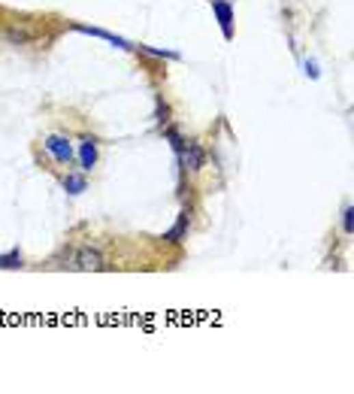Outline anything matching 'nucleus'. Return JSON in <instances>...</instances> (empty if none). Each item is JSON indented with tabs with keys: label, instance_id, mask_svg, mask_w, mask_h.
<instances>
[{
	"label": "nucleus",
	"instance_id": "obj_1",
	"mask_svg": "<svg viewBox=\"0 0 354 394\" xmlns=\"http://www.w3.org/2000/svg\"><path fill=\"white\" fill-rule=\"evenodd\" d=\"M61 267H70V270H85V273H100L106 270V258L100 255V249H91V246H82V249H73L67 255V264Z\"/></svg>",
	"mask_w": 354,
	"mask_h": 394
},
{
	"label": "nucleus",
	"instance_id": "obj_2",
	"mask_svg": "<svg viewBox=\"0 0 354 394\" xmlns=\"http://www.w3.org/2000/svg\"><path fill=\"white\" fill-rule=\"evenodd\" d=\"M3 37L10 40L12 46H31V43H37V40H40V27H33L31 22H12L3 31Z\"/></svg>",
	"mask_w": 354,
	"mask_h": 394
},
{
	"label": "nucleus",
	"instance_id": "obj_3",
	"mask_svg": "<svg viewBox=\"0 0 354 394\" xmlns=\"http://www.w3.org/2000/svg\"><path fill=\"white\" fill-rule=\"evenodd\" d=\"M46 149H49V155H52V158L58 161V164H64V167L73 161V146H70L67 137H58V133L46 137Z\"/></svg>",
	"mask_w": 354,
	"mask_h": 394
},
{
	"label": "nucleus",
	"instance_id": "obj_4",
	"mask_svg": "<svg viewBox=\"0 0 354 394\" xmlns=\"http://www.w3.org/2000/svg\"><path fill=\"white\" fill-rule=\"evenodd\" d=\"M179 161H182V170H200L206 164V152H203L200 143H185V149L179 152Z\"/></svg>",
	"mask_w": 354,
	"mask_h": 394
},
{
	"label": "nucleus",
	"instance_id": "obj_5",
	"mask_svg": "<svg viewBox=\"0 0 354 394\" xmlns=\"http://www.w3.org/2000/svg\"><path fill=\"white\" fill-rule=\"evenodd\" d=\"M209 3H212V12H215L218 25H221L224 40H233V6L228 0H209Z\"/></svg>",
	"mask_w": 354,
	"mask_h": 394
},
{
	"label": "nucleus",
	"instance_id": "obj_6",
	"mask_svg": "<svg viewBox=\"0 0 354 394\" xmlns=\"http://www.w3.org/2000/svg\"><path fill=\"white\" fill-rule=\"evenodd\" d=\"M73 31H79V34H91V37H100V40H106V43H115L118 49H133L127 40H122V37H115V34H106V31H100V27H88V25H79V22H73L70 25Z\"/></svg>",
	"mask_w": 354,
	"mask_h": 394
},
{
	"label": "nucleus",
	"instance_id": "obj_7",
	"mask_svg": "<svg viewBox=\"0 0 354 394\" xmlns=\"http://www.w3.org/2000/svg\"><path fill=\"white\" fill-rule=\"evenodd\" d=\"M79 164H82V170H85V173H88L91 167L97 164V140L85 137L82 143H79Z\"/></svg>",
	"mask_w": 354,
	"mask_h": 394
},
{
	"label": "nucleus",
	"instance_id": "obj_8",
	"mask_svg": "<svg viewBox=\"0 0 354 394\" xmlns=\"http://www.w3.org/2000/svg\"><path fill=\"white\" fill-rule=\"evenodd\" d=\"M185 237H188V213H182L179 219H176L173 228H169L167 234H164V240H167V243H182Z\"/></svg>",
	"mask_w": 354,
	"mask_h": 394
},
{
	"label": "nucleus",
	"instance_id": "obj_9",
	"mask_svg": "<svg viewBox=\"0 0 354 394\" xmlns=\"http://www.w3.org/2000/svg\"><path fill=\"white\" fill-rule=\"evenodd\" d=\"M61 185H64V192H67V194H82L88 182H85V176L67 173V176H64V179H61Z\"/></svg>",
	"mask_w": 354,
	"mask_h": 394
},
{
	"label": "nucleus",
	"instance_id": "obj_10",
	"mask_svg": "<svg viewBox=\"0 0 354 394\" xmlns=\"http://www.w3.org/2000/svg\"><path fill=\"white\" fill-rule=\"evenodd\" d=\"M164 137L169 140V146H173V152H176V155H179L182 149H185V143H188V140L182 137V133L176 131V128H164Z\"/></svg>",
	"mask_w": 354,
	"mask_h": 394
},
{
	"label": "nucleus",
	"instance_id": "obj_11",
	"mask_svg": "<svg viewBox=\"0 0 354 394\" xmlns=\"http://www.w3.org/2000/svg\"><path fill=\"white\" fill-rule=\"evenodd\" d=\"M16 267H21V255H18V252L0 255V270H16Z\"/></svg>",
	"mask_w": 354,
	"mask_h": 394
},
{
	"label": "nucleus",
	"instance_id": "obj_12",
	"mask_svg": "<svg viewBox=\"0 0 354 394\" xmlns=\"http://www.w3.org/2000/svg\"><path fill=\"white\" fill-rule=\"evenodd\" d=\"M342 231H345V234H351V231H354V209L351 207L342 209Z\"/></svg>",
	"mask_w": 354,
	"mask_h": 394
},
{
	"label": "nucleus",
	"instance_id": "obj_13",
	"mask_svg": "<svg viewBox=\"0 0 354 394\" xmlns=\"http://www.w3.org/2000/svg\"><path fill=\"white\" fill-rule=\"evenodd\" d=\"M167 122H169V107H167V103H158V124H161V128H167Z\"/></svg>",
	"mask_w": 354,
	"mask_h": 394
},
{
	"label": "nucleus",
	"instance_id": "obj_14",
	"mask_svg": "<svg viewBox=\"0 0 354 394\" xmlns=\"http://www.w3.org/2000/svg\"><path fill=\"white\" fill-rule=\"evenodd\" d=\"M306 73L312 76V79H318V64H315V61H306Z\"/></svg>",
	"mask_w": 354,
	"mask_h": 394
}]
</instances>
